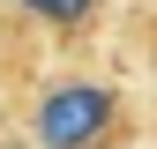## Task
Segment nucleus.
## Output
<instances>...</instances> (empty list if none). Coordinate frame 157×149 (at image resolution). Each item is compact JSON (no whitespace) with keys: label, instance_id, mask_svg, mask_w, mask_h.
<instances>
[{"label":"nucleus","instance_id":"nucleus-1","mask_svg":"<svg viewBox=\"0 0 157 149\" xmlns=\"http://www.w3.org/2000/svg\"><path fill=\"white\" fill-rule=\"evenodd\" d=\"M30 134H37V149H105L120 134V97L97 89V82H67L37 104Z\"/></svg>","mask_w":157,"mask_h":149},{"label":"nucleus","instance_id":"nucleus-2","mask_svg":"<svg viewBox=\"0 0 157 149\" xmlns=\"http://www.w3.org/2000/svg\"><path fill=\"white\" fill-rule=\"evenodd\" d=\"M23 8L37 15V23H60V30H75V23H90V8H97V0H23Z\"/></svg>","mask_w":157,"mask_h":149}]
</instances>
